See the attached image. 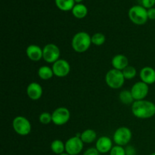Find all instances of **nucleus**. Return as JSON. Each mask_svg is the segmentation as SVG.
I'll return each instance as SVG.
<instances>
[{
	"label": "nucleus",
	"instance_id": "19",
	"mask_svg": "<svg viewBox=\"0 0 155 155\" xmlns=\"http://www.w3.org/2000/svg\"><path fill=\"white\" fill-rule=\"evenodd\" d=\"M56 6L63 12L72 11L73 8L75 5L74 0H54Z\"/></svg>",
	"mask_w": 155,
	"mask_h": 155
},
{
	"label": "nucleus",
	"instance_id": "21",
	"mask_svg": "<svg viewBox=\"0 0 155 155\" xmlns=\"http://www.w3.org/2000/svg\"><path fill=\"white\" fill-rule=\"evenodd\" d=\"M51 150L58 155L63 154L65 151V143L60 139H55L51 143Z\"/></svg>",
	"mask_w": 155,
	"mask_h": 155
},
{
	"label": "nucleus",
	"instance_id": "5",
	"mask_svg": "<svg viewBox=\"0 0 155 155\" xmlns=\"http://www.w3.org/2000/svg\"><path fill=\"white\" fill-rule=\"evenodd\" d=\"M12 128L15 133L21 136H27L31 132V124L24 116H18L12 120Z\"/></svg>",
	"mask_w": 155,
	"mask_h": 155
},
{
	"label": "nucleus",
	"instance_id": "15",
	"mask_svg": "<svg viewBox=\"0 0 155 155\" xmlns=\"http://www.w3.org/2000/svg\"><path fill=\"white\" fill-rule=\"evenodd\" d=\"M141 81L144 82L148 86L155 83V70L151 67H145L139 73Z\"/></svg>",
	"mask_w": 155,
	"mask_h": 155
},
{
	"label": "nucleus",
	"instance_id": "31",
	"mask_svg": "<svg viewBox=\"0 0 155 155\" xmlns=\"http://www.w3.org/2000/svg\"><path fill=\"white\" fill-rule=\"evenodd\" d=\"M76 3H81V2H83V0H74Z\"/></svg>",
	"mask_w": 155,
	"mask_h": 155
},
{
	"label": "nucleus",
	"instance_id": "29",
	"mask_svg": "<svg viewBox=\"0 0 155 155\" xmlns=\"http://www.w3.org/2000/svg\"><path fill=\"white\" fill-rule=\"evenodd\" d=\"M125 151L127 155H136V148L131 145H127V148H125Z\"/></svg>",
	"mask_w": 155,
	"mask_h": 155
},
{
	"label": "nucleus",
	"instance_id": "13",
	"mask_svg": "<svg viewBox=\"0 0 155 155\" xmlns=\"http://www.w3.org/2000/svg\"><path fill=\"white\" fill-rule=\"evenodd\" d=\"M113 142L107 136H101L96 140L95 148L100 154H107L113 148Z\"/></svg>",
	"mask_w": 155,
	"mask_h": 155
},
{
	"label": "nucleus",
	"instance_id": "24",
	"mask_svg": "<svg viewBox=\"0 0 155 155\" xmlns=\"http://www.w3.org/2000/svg\"><path fill=\"white\" fill-rule=\"evenodd\" d=\"M122 72L124 76V78L129 80L134 78L137 74V71H136V68L133 66H130V65L127 66L124 70H123Z\"/></svg>",
	"mask_w": 155,
	"mask_h": 155
},
{
	"label": "nucleus",
	"instance_id": "25",
	"mask_svg": "<svg viewBox=\"0 0 155 155\" xmlns=\"http://www.w3.org/2000/svg\"><path fill=\"white\" fill-rule=\"evenodd\" d=\"M39 122L44 125H47L51 123H52V117H51V114L48 113V112H42L40 114L39 117Z\"/></svg>",
	"mask_w": 155,
	"mask_h": 155
},
{
	"label": "nucleus",
	"instance_id": "1",
	"mask_svg": "<svg viewBox=\"0 0 155 155\" xmlns=\"http://www.w3.org/2000/svg\"><path fill=\"white\" fill-rule=\"evenodd\" d=\"M132 113L139 119H149L155 115V104L145 99L135 101L132 104Z\"/></svg>",
	"mask_w": 155,
	"mask_h": 155
},
{
	"label": "nucleus",
	"instance_id": "6",
	"mask_svg": "<svg viewBox=\"0 0 155 155\" xmlns=\"http://www.w3.org/2000/svg\"><path fill=\"white\" fill-rule=\"evenodd\" d=\"M133 137L131 130L127 127H120L117 129L113 135V141L117 145L126 146L130 143Z\"/></svg>",
	"mask_w": 155,
	"mask_h": 155
},
{
	"label": "nucleus",
	"instance_id": "8",
	"mask_svg": "<svg viewBox=\"0 0 155 155\" xmlns=\"http://www.w3.org/2000/svg\"><path fill=\"white\" fill-rule=\"evenodd\" d=\"M52 123L56 126H63L66 124L71 118V112L67 107H59L51 113Z\"/></svg>",
	"mask_w": 155,
	"mask_h": 155
},
{
	"label": "nucleus",
	"instance_id": "23",
	"mask_svg": "<svg viewBox=\"0 0 155 155\" xmlns=\"http://www.w3.org/2000/svg\"><path fill=\"white\" fill-rule=\"evenodd\" d=\"M91 39H92V43L93 45H97V46L102 45L105 42L106 40L105 36L101 33H94L92 37H91Z\"/></svg>",
	"mask_w": 155,
	"mask_h": 155
},
{
	"label": "nucleus",
	"instance_id": "11",
	"mask_svg": "<svg viewBox=\"0 0 155 155\" xmlns=\"http://www.w3.org/2000/svg\"><path fill=\"white\" fill-rule=\"evenodd\" d=\"M51 68L54 72V75L60 78L67 77L71 72V65L69 62L62 58H60L52 64Z\"/></svg>",
	"mask_w": 155,
	"mask_h": 155
},
{
	"label": "nucleus",
	"instance_id": "20",
	"mask_svg": "<svg viewBox=\"0 0 155 155\" xmlns=\"http://www.w3.org/2000/svg\"><path fill=\"white\" fill-rule=\"evenodd\" d=\"M38 76L41 80H48L52 78L54 75L52 68L48 66H42L38 70Z\"/></svg>",
	"mask_w": 155,
	"mask_h": 155
},
{
	"label": "nucleus",
	"instance_id": "14",
	"mask_svg": "<svg viewBox=\"0 0 155 155\" xmlns=\"http://www.w3.org/2000/svg\"><path fill=\"white\" fill-rule=\"evenodd\" d=\"M43 94L42 87L39 83L36 82H32L27 86V95L29 98L33 101H36L41 98Z\"/></svg>",
	"mask_w": 155,
	"mask_h": 155
},
{
	"label": "nucleus",
	"instance_id": "3",
	"mask_svg": "<svg viewBox=\"0 0 155 155\" xmlns=\"http://www.w3.org/2000/svg\"><path fill=\"white\" fill-rule=\"evenodd\" d=\"M129 18L136 25H144L148 21V9L142 5H133L128 12Z\"/></svg>",
	"mask_w": 155,
	"mask_h": 155
},
{
	"label": "nucleus",
	"instance_id": "10",
	"mask_svg": "<svg viewBox=\"0 0 155 155\" xmlns=\"http://www.w3.org/2000/svg\"><path fill=\"white\" fill-rule=\"evenodd\" d=\"M130 91L135 101L144 100L145 99L149 92V86L144 82L139 81L133 84Z\"/></svg>",
	"mask_w": 155,
	"mask_h": 155
},
{
	"label": "nucleus",
	"instance_id": "16",
	"mask_svg": "<svg viewBox=\"0 0 155 155\" xmlns=\"http://www.w3.org/2000/svg\"><path fill=\"white\" fill-rule=\"evenodd\" d=\"M111 64L114 69L121 71L125 69L127 66H129L128 58L122 54H118L114 56L111 60Z\"/></svg>",
	"mask_w": 155,
	"mask_h": 155
},
{
	"label": "nucleus",
	"instance_id": "9",
	"mask_svg": "<svg viewBox=\"0 0 155 155\" xmlns=\"http://www.w3.org/2000/svg\"><path fill=\"white\" fill-rule=\"evenodd\" d=\"M84 143L80 137L73 136L65 142V151L70 155H77L83 149Z\"/></svg>",
	"mask_w": 155,
	"mask_h": 155
},
{
	"label": "nucleus",
	"instance_id": "28",
	"mask_svg": "<svg viewBox=\"0 0 155 155\" xmlns=\"http://www.w3.org/2000/svg\"><path fill=\"white\" fill-rule=\"evenodd\" d=\"M100 153L96 148H89L85 151L83 155H99Z\"/></svg>",
	"mask_w": 155,
	"mask_h": 155
},
{
	"label": "nucleus",
	"instance_id": "27",
	"mask_svg": "<svg viewBox=\"0 0 155 155\" xmlns=\"http://www.w3.org/2000/svg\"><path fill=\"white\" fill-rule=\"evenodd\" d=\"M155 5V0H142V5L146 9L151 8Z\"/></svg>",
	"mask_w": 155,
	"mask_h": 155
},
{
	"label": "nucleus",
	"instance_id": "7",
	"mask_svg": "<svg viewBox=\"0 0 155 155\" xmlns=\"http://www.w3.org/2000/svg\"><path fill=\"white\" fill-rule=\"evenodd\" d=\"M43 51V59L48 64H54L60 59L61 50L57 45L54 43H48L42 48Z\"/></svg>",
	"mask_w": 155,
	"mask_h": 155
},
{
	"label": "nucleus",
	"instance_id": "32",
	"mask_svg": "<svg viewBox=\"0 0 155 155\" xmlns=\"http://www.w3.org/2000/svg\"><path fill=\"white\" fill-rule=\"evenodd\" d=\"M60 155H70V154H68V153H63V154H60Z\"/></svg>",
	"mask_w": 155,
	"mask_h": 155
},
{
	"label": "nucleus",
	"instance_id": "26",
	"mask_svg": "<svg viewBox=\"0 0 155 155\" xmlns=\"http://www.w3.org/2000/svg\"><path fill=\"white\" fill-rule=\"evenodd\" d=\"M110 155H127L126 154L125 148L123 146L120 145H115L112 148L110 151Z\"/></svg>",
	"mask_w": 155,
	"mask_h": 155
},
{
	"label": "nucleus",
	"instance_id": "17",
	"mask_svg": "<svg viewBox=\"0 0 155 155\" xmlns=\"http://www.w3.org/2000/svg\"><path fill=\"white\" fill-rule=\"evenodd\" d=\"M72 14L77 19H83L87 15L88 8L83 3H77L72 9Z\"/></svg>",
	"mask_w": 155,
	"mask_h": 155
},
{
	"label": "nucleus",
	"instance_id": "33",
	"mask_svg": "<svg viewBox=\"0 0 155 155\" xmlns=\"http://www.w3.org/2000/svg\"><path fill=\"white\" fill-rule=\"evenodd\" d=\"M150 155H155V152L154 153H152V154H151Z\"/></svg>",
	"mask_w": 155,
	"mask_h": 155
},
{
	"label": "nucleus",
	"instance_id": "12",
	"mask_svg": "<svg viewBox=\"0 0 155 155\" xmlns=\"http://www.w3.org/2000/svg\"><path fill=\"white\" fill-rule=\"evenodd\" d=\"M26 54L30 61L34 62L39 61L43 58V51L40 46L32 44L26 48Z\"/></svg>",
	"mask_w": 155,
	"mask_h": 155
},
{
	"label": "nucleus",
	"instance_id": "2",
	"mask_svg": "<svg viewBox=\"0 0 155 155\" xmlns=\"http://www.w3.org/2000/svg\"><path fill=\"white\" fill-rule=\"evenodd\" d=\"M92 36L84 31L78 32L72 38L71 46L73 49L78 53H83L87 51L92 45Z\"/></svg>",
	"mask_w": 155,
	"mask_h": 155
},
{
	"label": "nucleus",
	"instance_id": "18",
	"mask_svg": "<svg viewBox=\"0 0 155 155\" xmlns=\"http://www.w3.org/2000/svg\"><path fill=\"white\" fill-rule=\"evenodd\" d=\"M80 139L83 142V143L90 144L97 140V133L92 129H87L81 133Z\"/></svg>",
	"mask_w": 155,
	"mask_h": 155
},
{
	"label": "nucleus",
	"instance_id": "4",
	"mask_svg": "<svg viewBox=\"0 0 155 155\" xmlns=\"http://www.w3.org/2000/svg\"><path fill=\"white\" fill-rule=\"evenodd\" d=\"M126 79L121 71L111 69L105 75V82L107 86L114 89H118L124 86Z\"/></svg>",
	"mask_w": 155,
	"mask_h": 155
},
{
	"label": "nucleus",
	"instance_id": "30",
	"mask_svg": "<svg viewBox=\"0 0 155 155\" xmlns=\"http://www.w3.org/2000/svg\"><path fill=\"white\" fill-rule=\"evenodd\" d=\"M148 19L155 20V8L148 9Z\"/></svg>",
	"mask_w": 155,
	"mask_h": 155
},
{
	"label": "nucleus",
	"instance_id": "22",
	"mask_svg": "<svg viewBox=\"0 0 155 155\" xmlns=\"http://www.w3.org/2000/svg\"><path fill=\"white\" fill-rule=\"evenodd\" d=\"M119 99L124 104H133L135 101L130 90H123L120 92Z\"/></svg>",
	"mask_w": 155,
	"mask_h": 155
}]
</instances>
